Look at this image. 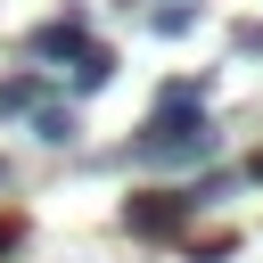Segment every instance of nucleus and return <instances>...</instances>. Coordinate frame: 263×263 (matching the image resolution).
<instances>
[{
    "label": "nucleus",
    "mask_w": 263,
    "mask_h": 263,
    "mask_svg": "<svg viewBox=\"0 0 263 263\" xmlns=\"http://www.w3.org/2000/svg\"><path fill=\"white\" fill-rule=\"evenodd\" d=\"M189 205H197V197H164V205H156V197H140V205H132V230H140V238L181 230V222H189Z\"/></svg>",
    "instance_id": "obj_1"
},
{
    "label": "nucleus",
    "mask_w": 263,
    "mask_h": 263,
    "mask_svg": "<svg viewBox=\"0 0 263 263\" xmlns=\"http://www.w3.org/2000/svg\"><path fill=\"white\" fill-rule=\"evenodd\" d=\"M90 41H82V25H41L33 33V58H82Z\"/></svg>",
    "instance_id": "obj_2"
},
{
    "label": "nucleus",
    "mask_w": 263,
    "mask_h": 263,
    "mask_svg": "<svg viewBox=\"0 0 263 263\" xmlns=\"http://www.w3.org/2000/svg\"><path fill=\"white\" fill-rule=\"evenodd\" d=\"M107 74H115V49H107V41L74 58V90H107Z\"/></svg>",
    "instance_id": "obj_3"
},
{
    "label": "nucleus",
    "mask_w": 263,
    "mask_h": 263,
    "mask_svg": "<svg viewBox=\"0 0 263 263\" xmlns=\"http://www.w3.org/2000/svg\"><path fill=\"white\" fill-rule=\"evenodd\" d=\"M33 140H41V148H74V115H66V107H41V115H33Z\"/></svg>",
    "instance_id": "obj_4"
},
{
    "label": "nucleus",
    "mask_w": 263,
    "mask_h": 263,
    "mask_svg": "<svg viewBox=\"0 0 263 263\" xmlns=\"http://www.w3.org/2000/svg\"><path fill=\"white\" fill-rule=\"evenodd\" d=\"M33 99H41V82H33V74H8V82H0V115H25Z\"/></svg>",
    "instance_id": "obj_5"
},
{
    "label": "nucleus",
    "mask_w": 263,
    "mask_h": 263,
    "mask_svg": "<svg viewBox=\"0 0 263 263\" xmlns=\"http://www.w3.org/2000/svg\"><path fill=\"white\" fill-rule=\"evenodd\" d=\"M189 25H197V8H189V0H181V8H156V33H189Z\"/></svg>",
    "instance_id": "obj_6"
},
{
    "label": "nucleus",
    "mask_w": 263,
    "mask_h": 263,
    "mask_svg": "<svg viewBox=\"0 0 263 263\" xmlns=\"http://www.w3.org/2000/svg\"><path fill=\"white\" fill-rule=\"evenodd\" d=\"M25 247V222H0V255H16Z\"/></svg>",
    "instance_id": "obj_7"
},
{
    "label": "nucleus",
    "mask_w": 263,
    "mask_h": 263,
    "mask_svg": "<svg viewBox=\"0 0 263 263\" xmlns=\"http://www.w3.org/2000/svg\"><path fill=\"white\" fill-rule=\"evenodd\" d=\"M0 181H8V164H0Z\"/></svg>",
    "instance_id": "obj_8"
},
{
    "label": "nucleus",
    "mask_w": 263,
    "mask_h": 263,
    "mask_svg": "<svg viewBox=\"0 0 263 263\" xmlns=\"http://www.w3.org/2000/svg\"><path fill=\"white\" fill-rule=\"evenodd\" d=\"M255 173H263V156H255Z\"/></svg>",
    "instance_id": "obj_9"
}]
</instances>
